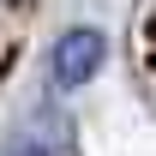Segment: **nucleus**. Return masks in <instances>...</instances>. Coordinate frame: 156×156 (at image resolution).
I'll return each instance as SVG.
<instances>
[{"instance_id": "obj_1", "label": "nucleus", "mask_w": 156, "mask_h": 156, "mask_svg": "<svg viewBox=\"0 0 156 156\" xmlns=\"http://www.w3.org/2000/svg\"><path fill=\"white\" fill-rule=\"evenodd\" d=\"M102 60H108V36H102L96 24H78V30H66V36L54 42V84L60 90H84L90 78L102 72Z\"/></svg>"}, {"instance_id": "obj_2", "label": "nucleus", "mask_w": 156, "mask_h": 156, "mask_svg": "<svg viewBox=\"0 0 156 156\" xmlns=\"http://www.w3.org/2000/svg\"><path fill=\"white\" fill-rule=\"evenodd\" d=\"M66 144H72V126H66L54 108H42L18 138H6V144H0V156H60Z\"/></svg>"}, {"instance_id": "obj_3", "label": "nucleus", "mask_w": 156, "mask_h": 156, "mask_svg": "<svg viewBox=\"0 0 156 156\" xmlns=\"http://www.w3.org/2000/svg\"><path fill=\"white\" fill-rule=\"evenodd\" d=\"M138 66L156 78V0L144 6V18H138Z\"/></svg>"}, {"instance_id": "obj_4", "label": "nucleus", "mask_w": 156, "mask_h": 156, "mask_svg": "<svg viewBox=\"0 0 156 156\" xmlns=\"http://www.w3.org/2000/svg\"><path fill=\"white\" fill-rule=\"evenodd\" d=\"M0 12H24L30 18V0H0Z\"/></svg>"}]
</instances>
